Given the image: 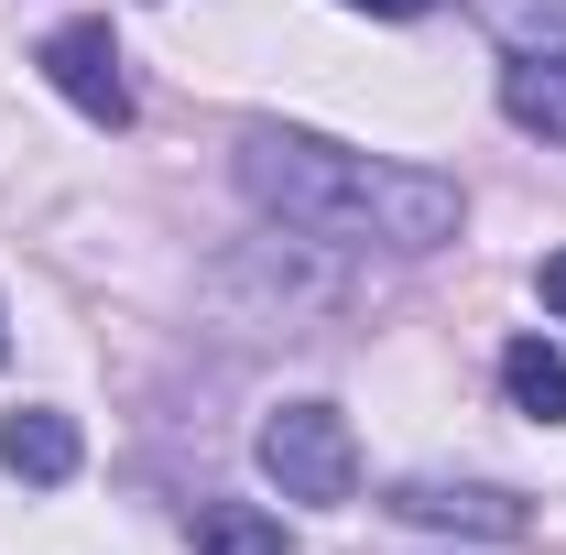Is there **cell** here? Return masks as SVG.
<instances>
[{"label": "cell", "instance_id": "30bf717a", "mask_svg": "<svg viewBox=\"0 0 566 555\" xmlns=\"http://www.w3.org/2000/svg\"><path fill=\"white\" fill-rule=\"evenodd\" d=\"M534 283H545V305H556V316H566V251H556V262H545V273H534Z\"/></svg>", "mask_w": 566, "mask_h": 555}, {"label": "cell", "instance_id": "3957f363", "mask_svg": "<svg viewBox=\"0 0 566 555\" xmlns=\"http://www.w3.org/2000/svg\"><path fill=\"white\" fill-rule=\"evenodd\" d=\"M381 512H392V523H424V534H480V545H523V534H534V501L480 490V480H403Z\"/></svg>", "mask_w": 566, "mask_h": 555}, {"label": "cell", "instance_id": "ba28073f", "mask_svg": "<svg viewBox=\"0 0 566 555\" xmlns=\"http://www.w3.org/2000/svg\"><path fill=\"white\" fill-rule=\"evenodd\" d=\"M501 392H512L534 425H566V359L545 338H512V348H501Z\"/></svg>", "mask_w": 566, "mask_h": 555}, {"label": "cell", "instance_id": "52a82bcc", "mask_svg": "<svg viewBox=\"0 0 566 555\" xmlns=\"http://www.w3.org/2000/svg\"><path fill=\"white\" fill-rule=\"evenodd\" d=\"M186 534H197V555H294V534L273 512H251V501H197Z\"/></svg>", "mask_w": 566, "mask_h": 555}, {"label": "cell", "instance_id": "6da1fadb", "mask_svg": "<svg viewBox=\"0 0 566 555\" xmlns=\"http://www.w3.org/2000/svg\"><path fill=\"white\" fill-rule=\"evenodd\" d=\"M240 186H251L262 218L305 229V240H338V251H436V240H458V186L370 164V153L316 142V132H273V121L240 132Z\"/></svg>", "mask_w": 566, "mask_h": 555}, {"label": "cell", "instance_id": "9c48e42d", "mask_svg": "<svg viewBox=\"0 0 566 555\" xmlns=\"http://www.w3.org/2000/svg\"><path fill=\"white\" fill-rule=\"evenodd\" d=\"M349 11H381V22H415V11H436V0H349Z\"/></svg>", "mask_w": 566, "mask_h": 555}, {"label": "cell", "instance_id": "277c9868", "mask_svg": "<svg viewBox=\"0 0 566 555\" xmlns=\"http://www.w3.org/2000/svg\"><path fill=\"white\" fill-rule=\"evenodd\" d=\"M44 76L66 87V98L98 121V132H120V121H132V76H120V44H109V22H66V33L44 44Z\"/></svg>", "mask_w": 566, "mask_h": 555}, {"label": "cell", "instance_id": "5b68a950", "mask_svg": "<svg viewBox=\"0 0 566 555\" xmlns=\"http://www.w3.org/2000/svg\"><path fill=\"white\" fill-rule=\"evenodd\" d=\"M0 469L33 480V490H66L76 480V425L44 415V404H33V415H0Z\"/></svg>", "mask_w": 566, "mask_h": 555}, {"label": "cell", "instance_id": "8992f818", "mask_svg": "<svg viewBox=\"0 0 566 555\" xmlns=\"http://www.w3.org/2000/svg\"><path fill=\"white\" fill-rule=\"evenodd\" d=\"M501 109H512V132H545V142H566V55L523 44V55L501 66Z\"/></svg>", "mask_w": 566, "mask_h": 555}, {"label": "cell", "instance_id": "8fae6325", "mask_svg": "<svg viewBox=\"0 0 566 555\" xmlns=\"http://www.w3.org/2000/svg\"><path fill=\"white\" fill-rule=\"evenodd\" d=\"M0 348H11V338H0Z\"/></svg>", "mask_w": 566, "mask_h": 555}, {"label": "cell", "instance_id": "7a4b0ae2", "mask_svg": "<svg viewBox=\"0 0 566 555\" xmlns=\"http://www.w3.org/2000/svg\"><path fill=\"white\" fill-rule=\"evenodd\" d=\"M262 480L283 501H316V512H338L359 490V447H349V415L338 404H283L262 425Z\"/></svg>", "mask_w": 566, "mask_h": 555}]
</instances>
